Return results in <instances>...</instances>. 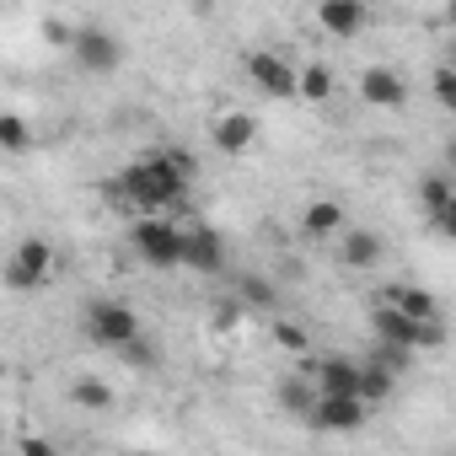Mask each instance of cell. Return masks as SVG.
<instances>
[{
  "label": "cell",
  "mask_w": 456,
  "mask_h": 456,
  "mask_svg": "<svg viewBox=\"0 0 456 456\" xmlns=\"http://www.w3.org/2000/svg\"><path fill=\"white\" fill-rule=\"evenodd\" d=\"M183 269H193V274H220V269H225V242H220V232H209V225H188Z\"/></svg>",
  "instance_id": "10"
},
{
  "label": "cell",
  "mask_w": 456,
  "mask_h": 456,
  "mask_svg": "<svg viewBox=\"0 0 456 456\" xmlns=\"http://www.w3.org/2000/svg\"><path fill=\"white\" fill-rule=\"evenodd\" d=\"M28 140H33V134H28V124H22V113H0V145H6L12 156H22Z\"/></svg>",
  "instance_id": "22"
},
{
  "label": "cell",
  "mask_w": 456,
  "mask_h": 456,
  "mask_svg": "<svg viewBox=\"0 0 456 456\" xmlns=\"http://www.w3.org/2000/svg\"><path fill=\"white\" fill-rule=\"evenodd\" d=\"M360 376H365V365L360 360H344V354H328L317 365V387L322 392H360Z\"/></svg>",
  "instance_id": "15"
},
{
  "label": "cell",
  "mask_w": 456,
  "mask_h": 456,
  "mask_svg": "<svg viewBox=\"0 0 456 456\" xmlns=\"http://www.w3.org/2000/svg\"><path fill=\"white\" fill-rule=\"evenodd\" d=\"M237 317H242V306H232V301H225V306H220V312H215V328H232V322H237Z\"/></svg>",
  "instance_id": "30"
},
{
  "label": "cell",
  "mask_w": 456,
  "mask_h": 456,
  "mask_svg": "<svg viewBox=\"0 0 456 456\" xmlns=\"http://www.w3.org/2000/svg\"><path fill=\"white\" fill-rule=\"evenodd\" d=\"M70 403L86 408V413H108V408H113V392H108V381H97V376H76V381H70Z\"/></svg>",
  "instance_id": "17"
},
{
  "label": "cell",
  "mask_w": 456,
  "mask_h": 456,
  "mask_svg": "<svg viewBox=\"0 0 456 456\" xmlns=\"http://www.w3.org/2000/svg\"><path fill=\"white\" fill-rule=\"evenodd\" d=\"M451 199H456L451 177H445V172H424V183H419V204H424V215L435 220V215H440V209H445Z\"/></svg>",
  "instance_id": "19"
},
{
  "label": "cell",
  "mask_w": 456,
  "mask_h": 456,
  "mask_svg": "<svg viewBox=\"0 0 456 456\" xmlns=\"http://www.w3.org/2000/svg\"><path fill=\"white\" fill-rule=\"evenodd\" d=\"M445 161H451V172H456V140H445Z\"/></svg>",
  "instance_id": "31"
},
{
  "label": "cell",
  "mask_w": 456,
  "mask_h": 456,
  "mask_svg": "<svg viewBox=\"0 0 456 456\" xmlns=\"http://www.w3.org/2000/svg\"><path fill=\"white\" fill-rule=\"evenodd\" d=\"M248 81L264 92V97H301V70L290 65V60H280L274 49H258V54H248Z\"/></svg>",
  "instance_id": "7"
},
{
  "label": "cell",
  "mask_w": 456,
  "mask_h": 456,
  "mask_svg": "<svg viewBox=\"0 0 456 456\" xmlns=\"http://www.w3.org/2000/svg\"><path fill=\"white\" fill-rule=\"evenodd\" d=\"M451 22H456V0H451Z\"/></svg>",
  "instance_id": "33"
},
{
  "label": "cell",
  "mask_w": 456,
  "mask_h": 456,
  "mask_svg": "<svg viewBox=\"0 0 456 456\" xmlns=\"http://www.w3.org/2000/svg\"><path fill=\"white\" fill-rule=\"evenodd\" d=\"M370 360H381L387 370H408V360H413V344H392V338H376V354Z\"/></svg>",
  "instance_id": "24"
},
{
  "label": "cell",
  "mask_w": 456,
  "mask_h": 456,
  "mask_svg": "<svg viewBox=\"0 0 456 456\" xmlns=\"http://www.w3.org/2000/svg\"><path fill=\"white\" fill-rule=\"evenodd\" d=\"M183 242H188V232L172 215H145L129 225V248L151 269H183Z\"/></svg>",
  "instance_id": "2"
},
{
  "label": "cell",
  "mask_w": 456,
  "mask_h": 456,
  "mask_svg": "<svg viewBox=\"0 0 456 456\" xmlns=\"http://www.w3.org/2000/svg\"><path fill=\"white\" fill-rule=\"evenodd\" d=\"M445 344V322L440 317H424L419 322V349H440Z\"/></svg>",
  "instance_id": "28"
},
{
  "label": "cell",
  "mask_w": 456,
  "mask_h": 456,
  "mask_svg": "<svg viewBox=\"0 0 456 456\" xmlns=\"http://www.w3.org/2000/svg\"><path fill=\"white\" fill-rule=\"evenodd\" d=\"M70 54H76V65H81L86 76H113V70L124 65V44H118L108 28H76Z\"/></svg>",
  "instance_id": "6"
},
{
  "label": "cell",
  "mask_w": 456,
  "mask_h": 456,
  "mask_svg": "<svg viewBox=\"0 0 456 456\" xmlns=\"http://www.w3.org/2000/svg\"><path fill=\"white\" fill-rule=\"evenodd\" d=\"M338 264L344 269H376L381 264V237L376 232H338Z\"/></svg>",
  "instance_id": "14"
},
{
  "label": "cell",
  "mask_w": 456,
  "mask_h": 456,
  "mask_svg": "<svg viewBox=\"0 0 456 456\" xmlns=\"http://www.w3.org/2000/svg\"><path fill=\"white\" fill-rule=\"evenodd\" d=\"M81 328H86V338H92V344H102V349H124V344L140 333V317H134V306H129V301L102 296V301H86Z\"/></svg>",
  "instance_id": "3"
},
{
  "label": "cell",
  "mask_w": 456,
  "mask_h": 456,
  "mask_svg": "<svg viewBox=\"0 0 456 456\" xmlns=\"http://www.w3.org/2000/svg\"><path fill=\"white\" fill-rule=\"evenodd\" d=\"M392 387H397V370H387L381 360H365V376H360V397L376 408V403H387V397H392Z\"/></svg>",
  "instance_id": "18"
},
{
  "label": "cell",
  "mask_w": 456,
  "mask_h": 456,
  "mask_svg": "<svg viewBox=\"0 0 456 456\" xmlns=\"http://www.w3.org/2000/svg\"><path fill=\"white\" fill-rule=\"evenodd\" d=\"M445 65H451V70H456V38H451V49H445Z\"/></svg>",
  "instance_id": "32"
},
{
  "label": "cell",
  "mask_w": 456,
  "mask_h": 456,
  "mask_svg": "<svg viewBox=\"0 0 456 456\" xmlns=\"http://www.w3.org/2000/svg\"><path fill=\"white\" fill-rule=\"evenodd\" d=\"M188 188H193V156L183 145H167V151H145L134 167H124L118 183H108V199L145 209V215H172L188 204Z\"/></svg>",
  "instance_id": "1"
},
{
  "label": "cell",
  "mask_w": 456,
  "mask_h": 456,
  "mask_svg": "<svg viewBox=\"0 0 456 456\" xmlns=\"http://www.w3.org/2000/svg\"><path fill=\"white\" fill-rule=\"evenodd\" d=\"M280 408L290 413V419H312V408H317V397H322V387H317V376H306V370H290L285 381H280Z\"/></svg>",
  "instance_id": "13"
},
{
  "label": "cell",
  "mask_w": 456,
  "mask_h": 456,
  "mask_svg": "<svg viewBox=\"0 0 456 456\" xmlns=\"http://www.w3.org/2000/svg\"><path fill=\"white\" fill-rule=\"evenodd\" d=\"M429 225H435V232H440L445 242H456V199H451V204H445V209H440V215H435Z\"/></svg>",
  "instance_id": "29"
},
{
  "label": "cell",
  "mask_w": 456,
  "mask_h": 456,
  "mask_svg": "<svg viewBox=\"0 0 456 456\" xmlns=\"http://www.w3.org/2000/svg\"><path fill=\"white\" fill-rule=\"evenodd\" d=\"M242 306H264V312H269V306H274V290H269L264 280H242Z\"/></svg>",
  "instance_id": "27"
},
{
  "label": "cell",
  "mask_w": 456,
  "mask_h": 456,
  "mask_svg": "<svg viewBox=\"0 0 456 456\" xmlns=\"http://www.w3.org/2000/svg\"><path fill=\"white\" fill-rule=\"evenodd\" d=\"M360 97H365L370 108L397 113V108L408 102V81H403L392 65H370V70H360Z\"/></svg>",
  "instance_id": "9"
},
{
  "label": "cell",
  "mask_w": 456,
  "mask_h": 456,
  "mask_svg": "<svg viewBox=\"0 0 456 456\" xmlns=\"http://www.w3.org/2000/svg\"><path fill=\"white\" fill-rule=\"evenodd\" d=\"M44 38L60 44V49H70V44H76V28H70L65 17H44Z\"/></svg>",
  "instance_id": "26"
},
{
  "label": "cell",
  "mask_w": 456,
  "mask_h": 456,
  "mask_svg": "<svg viewBox=\"0 0 456 456\" xmlns=\"http://www.w3.org/2000/svg\"><path fill=\"white\" fill-rule=\"evenodd\" d=\"M49 274H54V248H49L44 237H28V242L12 253V264H6V290L28 296V290L49 285Z\"/></svg>",
  "instance_id": "4"
},
{
  "label": "cell",
  "mask_w": 456,
  "mask_h": 456,
  "mask_svg": "<svg viewBox=\"0 0 456 456\" xmlns=\"http://www.w3.org/2000/svg\"><path fill=\"white\" fill-rule=\"evenodd\" d=\"M209 140H215L220 156H242V151L258 145V118L253 113H220L215 129H209Z\"/></svg>",
  "instance_id": "11"
},
{
  "label": "cell",
  "mask_w": 456,
  "mask_h": 456,
  "mask_svg": "<svg viewBox=\"0 0 456 456\" xmlns=\"http://www.w3.org/2000/svg\"><path fill=\"white\" fill-rule=\"evenodd\" d=\"M344 225H349V220H344V204H338V199H312L306 215H301V237H306V242H328V237L344 232Z\"/></svg>",
  "instance_id": "12"
},
{
  "label": "cell",
  "mask_w": 456,
  "mask_h": 456,
  "mask_svg": "<svg viewBox=\"0 0 456 456\" xmlns=\"http://www.w3.org/2000/svg\"><path fill=\"white\" fill-rule=\"evenodd\" d=\"M113 354H118L129 370H156V344H145V333H134V338H129L124 349H113Z\"/></svg>",
  "instance_id": "21"
},
{
  "label": "cell",
  "mask_w": 456,
  "mask_h": 456,
  "mask_svg": "<svg viewBox=\"0 0 456 456\" xmlns=\"http://www.w3.org/2000/svg\"><path fill=\"white\" fill-rule=\"evenodd\" d=\"M381 301H392V306H403L413 322H424V317H440V306H435V296L429 290H419V285H387L381 290Z\"/></svg>",
  "instance_id": "16"
},
{
  "label": "cell",
  "mask_w": 456,
  "mask_h": 456,
  "mask_svg": "<svg viewBox=\"0 0 456 456\" xmlns=\"http://www.w3.org/2000/svg\"><path fill=\"white\" fill-rule=\"evenodd\" d=\"M274 344H280V349H290V354H306V349H312L306 328H301V322H285V317L274 322Z\"/></svg>",
  "instance_id": "23"
},
{
  "label": "cell",
  "mask_w": 456,
  "mask_h": 456,
  "mask_svg": "<svg viewBox=\"0 0 456 456\" xmlns=\"http://www.w3.org/2000/svg\"><path fill=\"white\" fill-rule=\"evenodd\" d=\"M333 97V70L328 65H301V102H328Z\"/></svg>",
  "instance_id": "20"
},
{
  "label": "cell",
  "mask_w": 456,
  "mask_h": 456,
  "mask_svg": "<svg viewBox=\"0 0 456 456\" xmlns=\"http://www.w3.org/2000/svg\"><path fill=\"white\" fill-rule=\"evenodd\" d=\"M435 102H440L445 113H456V70H451V65L435 70Z\"/></svg>",
  "instance_id": "25"
},
{
  "label": "cell",
  "mask_w": 456,
  "mask_h": 456,
  "mask_svg": "<svg viewBox=\"0 0 456 456\" xmlns=\"http://www.w3.org/2000/svg\"><path fill=\"white\" fill-rule=\"evenodd\" d=\"M365 22H370L365 0H317V28L328 38H360Z\"/></svg>",
  "instance_id": "8"
},
{
  "label": "cell",
  "mask_w": 456,
  "mask_h": 456,
  "mask_svg": "<svg viewBox=\"0 0 456 456\" xmlns=\"http://www.w3.org/2000/svg\"><path fill=\"white\" fill-rule=\"evenodd\" d=\"M365 419H370V403H365L360 392H322L306 424L322 429V435H349V429H360Z\"/></svg>",
  "instance_id": "5"
}]
</instances>
